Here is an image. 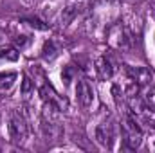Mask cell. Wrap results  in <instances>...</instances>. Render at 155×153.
Returning <instances> with one entry per match:
<instances>
[{"mask_svg":"<svg viewBox=\"0 0 155 153\" xmlns=\"http://www.w3.org/2000/svg\"><path fill=\"white\" fill-rule=\"evenodd\" d=\"M7 135L13 144H24L27 141V135H29L27 121L16 110H13L7 117Z\"/></svg>","mask_w":155,"mask_h":153,"instance_id":"obj_1","label":"cell"},{"mask_svg":"<svg viewBox=\"0 0 155 153\" xmlns=\"http://www.w3.org/2000/svg\"><path fill=\"white\" fill-rule=\"evenodd\" d=\"M123 142L126 150H137L143 142V130L135 117L126 115L123 122Z\"/></svg>","mask_w":155,"mask_h":153,"instance_id":"obj_2","label":"cell"},{"mask_svg":"<svg viewBox=\"0 0 155 153\" xmlns=\"http://www.w3.org/2000/svg\"><path fill=\"white\" fill-rule=\"evenodd\" d=\"M96 141L101 148H107V150H112L114 148V141H116V124L112 119H105L101 121L97 126H96Z\"/></svg>","mask_w":155,"mask_h":153,"instance_id":"obj_3","label":"cell"},{"mask_svg":"<svg viewBox=\"0 0 155 153\" xmlns=\"http://www.w3.org/2000/svg\"><path fill=\"white\" fill-rule=\"evenodd\" d=\"M40 96H41L43 105L52 106V108H56L60 112H65L67 110V99L61 97L60 94H56V90L49 83H40Z\"/></svg>","mask_w":155,"mask_h":153,"instance_id":"obj_4","label":"cell"},{"mask_svg":"<svg viewBox=\"0 0 155 153\" xmlns=\"http://www.w3.org/2000/svg\"><path fill=\"white\" fill-rule=\"evenodd\" d=\"M130 81L137 90H148L153 85V74L146 67H132L128 69Z\"/></svg>","mask_w":155,"mask_h":153,"instance_id":"obj_5","label":"cell"},{"mask_svg":"<svg viewBox=\"0 0 155 153\" xmlns=\"http://www.w3.org/2000/svg\"><path fill=\"white\" fill-rule=\"evenodd\" d=\"M76 99L83 108H90L94 105L96 94H94V86L88 79H79L76 83Z\"/></svg>","mask_w":155,"mask_h":153,"instance_id":"obj_6","label":"cell"},{"mask_svg":"<svg viewBox=\"0 0 155 153\" xmlns=\"http://www.w3.org/2000/svg\"><path fill=\"white\" fill-rule=\"evenodd\" d=\"M96 74H97V77L101 81L110 79L114 76V63H112V60L107 58V56H99L96 60Z\"/></svg>","mask_w":155,"mask_h":153,"instance_id":"obj_7","label":"cell"},{"mask_svg":"<svg viewBox=\"0 0 155 153\" xmlns=\"http://www.w3.org/2000/svg\"><path fill=\"white\" fill-rule=\"evenodd\" d=\"M128 33H126V29L121 25V24H117L114 25L112 29H110V41L116 45V47H126V43H128Z\"/></svg>","mask_w":155,"mask_h":153,"instance_id":"obj_8","label":"cell"},{"mask_svg":"<svg viewBox=\"0 0 155 153\" xmlns=\"http://www.w3.org/2000/svg\"><path fill=\"white\" fill-rule=\"evenodd\" d=\"M18 79V72L15 70H7V72H0V92H7L15 86Z\"/></svg>","mask_w":155,"mask_h":153,"instance_id":"obj_9","label":"cell"},{"mask_svg":"<svg viewBox=\"0 0 155 153\" xmlns=\"http://www.w3.org/2000/svg\"><path fill=\"white\" fill-rule=\"evenodd\" d=\"M137 122L150 133H155V115L150 112H137Z\"/></svg>","mask_w":155,"mask_h":153,"instance_id":"obj_10","label":"cell"},{"mask_svg":"<svg viewBox=\"0 0 155 153\" xmlns=\"http://www.w3.org/2000/svg\"><path fill=\"white\" fill-rule=\"evenodd\" d=\"M58 54H60V47L56 45V41L49 40V41H45V43H43V49H41V56H43V60L52 61Z\"/></svg>","mask_w":155,"mask_h":153,"instance_id":"obj_11","label":"cell"},{"mask_svg":"<svg viewBox=\"0 0 155 153\" xmlns=\"http://www.w3.org/2000/svg\"><path fill=\"white\" fill-rule=\"evenodd\" d=\"M18 50L13 47H5L0 49V61H18Z\"/></svg>","mask_w":155,"mask_h":153,"instance_id":"obj_12","label":"cell"},{"mask_svg":"<svg viewBox=\"0 0 155 153\" xmlns=\"http://www.w3.org/2000/svg\"><path fill=\"white\" fill-rule=\"evenodd\" d=\"M33 92H35V81H31L29 77L25 76L24 77V81H22V94H24V97L27 99Z\"/></svg>","mask_w":155,"mask_h":153,"instance_id":"obj_13","label":"cell"},{"mask_svg":"<svg viewBox=\"0 0 155 153\" xmlns=\"http://www.w3.org/2000/svg\"><path fill=\"white\" fill-rule=\"evenodd\" d=\"M61 77H63V81H65V83H71V81H72V77H74V67H72V65H67V67H65V70L61 72Z\"/></svg>","mask_w":155,"mask_h":153,"instance_id":"obj_14","label":"cell"},{"mask_svg":"<svg viewBox=\"0 0 155 153\" xmlns=\"http://www.w3.org/2000/svg\"><path fill=\"white\" fill-rule=\"evenodd\" d=\"M146 103H148V106L155 112V92H148L146 94Z\"/></svg>","mask_w":155,"mask_h":153,"instance_id":"obj_15","label":"cell"},{"mask_svg":"<svg viewBox=\"0 0 155 153\" xmlns=\"http://www.w3.org/2000/svg\"><path fill=\"white\" fill-rule=\"evenodd\" d=\"M25 22H29V25H31V27H36V29H47V25H40L41 22H38L36 18H27Z\"/></svg>","mask_w":155,"mask_h":153,"instance_id":"obj_16","label":"cell"}]
</instances>
